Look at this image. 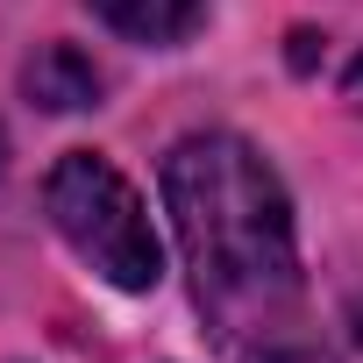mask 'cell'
<instances>
[{
    "label": "cell",
    "mask_w": 363,
    "mask_h": 363,
    "mask_svg": "<svg viewBox=\"0 0 363 363\" xmlns=\"http://www.w3.org/2000/svg\"><path fill=\"white\" fill-rule=\"evenodd\" d=\"M164 207L228 363H335L306 313L292 200L257 143L228 128L178 135L164 157Z\"/></svg>",
    "instance_id": "cell-1"
},
{
    "label": "cell",
    "mask_w": 363,
    "mask_h": 363,
    "mask_svg": "<svg viewBox=\"0 0 363 363\" xmlns=\"http://www.w3.org/2000/svg\"><path fill=\"white\" fill-rule=\"evenodd\" d=\"M43 214L72 242L79 264H93L114 292H157L164 278V242L135 200V186L93 150H65L43 178Z\"/></svg>",
    "instance_id": "cell-2"
},
{
    "label": "cell",
    "mask_w": 363,
    "mask_h": 363,
    "mask_svg": "<svg viewBox=\"0 0 363 363\" xmlns=\"http://www.w3.org/2000/svg\"><path fill=\"white\" fill-rule=\"evenodd\" d=\"M22 86H29V100L50 107V114L100 107V72H93V57L72 50V43H43V50L22 65Z\"/></svg>",
    "instance_id": "cell-3"
},
{
    "label": "cell",
    "mask_w": 363,
    "mask_h": 363,
    "mask_svg": "<svg viewBox=\"0 0 363 363\" xmlns=\"http://www.w3.org/2000/svg\"><path fill=\"white\" fill-rule=\"evenodd\" d=\"M86 8L128 43H186L207 22V0H86Z\"/></svg>",
    "instance_id": "cell-4"
},
{
    "label": "cell",
    "mask_w": 363,
    "mask_h": 363,
    "mask_svg": "<svg viewBox=\"0 0 363 363\" xmlns=\"http://www.w3.org/2000/svg\"><path fill=\"white\" fill-rule=\"evenodd\" d=\"M349 335H356V349H363V292H356V306H349Z\"/></svg>",
    "instance_id": "cell-5"
}]
</instances>
